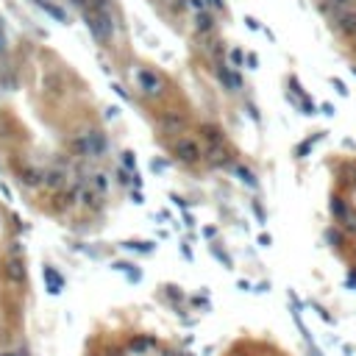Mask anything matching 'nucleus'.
Instances as JSON below:
<instances>
[{"instance_id":"nucleus-1","label":"nucleus","mask_w":356,"mask_h":356,"mask_svg":"<svg viewBox=\"0 0 356 356\" xmlns=\"http://www.w3.org/2000/svg\"><path fill=\"white\" fill-rule=\"evenodd\" d=\"M84 20H86V28L92 31V36L98 42H109L114 34V20L109 14V8H98V6H86L84 8Z\"/></svg>"},{"instance_id":"nucleus-2","label":"nucleus","mask_w":356,"mask_h":356,"mask_svg":"<svg viewBox=\"0 0 356 356\" xmlns=\"http://www.w3.org/2000/svg\"><path fill=\"white\" fill-rule=\"evenodd\" d=\"M173 153L181 161H198L201 159V145H198L192 137H178L173 142Z\"/></svg>"},{"instance_id":"nucleus-3","label":"nucleus","mask_w":356,"mask_h":356,"mask_svg":"<svg viewBox=\"0 0 356 356\" xmlns=\"http://www.w3.org/2000/svg\"><path fill=\"white\" fill-rule=\"evenodd\" d=\"M137 81H140V89L145 92V95H159L161 86H164L161 75H156V70H147V67H140V70H137Z\"/></svg>"},{"instance_id":"nucleus-4","label":"nucleus","mask_w":356,"mask_h":356,"mask_svg":"<svg viewBox=\"0 0 356 356\" xmlns=\"http://www.w3.org/2000/svg\"><path fill=\"white\" fill-rule=\"evenodd\" d=\"M331 214H334L337 223H342L348 231L356 228V214L351 212V206L342 201V198H334V201H331Z\"/></svg>"},{"instance_id":"nucleus-5","label":"nucleus","mask_w":356,"mask_h":356,"mask_svg":"<svg viewBox=\"0 0 356 356\" xmlns=\"http://www.w3.org/2000/svg\"><path fill=\"white\" fill-rule=\"evenodd\" d=\"M75 147L78 150H84V153H89V156H98V153H103L106 140H103V134L92 131V134H84V137L75 142Z\"/></svg>"},{"instance_id":"nucleus-6","label":"nucleus","mask_w":356,"mask_h":356,"mask_svg":"<svg viewBox=\"0 0 356 356\" xmlns=\"http://www.w3.org/2000/svg\"><path fill=\"white\" fill-rule=\"evenodd\" d=\"M334 25L342 34H356V8H337L334 11Z\"/></svg>"},{"instance_id":"nucleus-7","label":"nucleus","mask_w":356,"mask_h":356,"mask_svg":"<svg viewBox=\"0 0 356 356\" xmlns=\"http://www.w3.org/2000/svg\"><path fill=\"white\" fill-rule=\"evenodd\" d=\"M217 78H220V81H223V84L228 86V89H239V86H242L239 75H237L234 70H231V67H228L225 62H220V64H217Z\"/></svg>"},{"instance_id":"nucleus-8","label":"nucleus","mask_w":356,"mask_h":356,"mask_svg":"<svg viewBox=\"0 0 356 356\" xmlns=\"http://www.w3.org/2000/svg\"><path fill=\"white\" fill-rule=\"evenodd\" d=\"M203 140H206L209 150H212V147H223V134L217 131L214 126H206V128H203Z\"/></svg>"},{"instance_id":"nucleus-9","label":"nucleus","mask_w":356,"mask_h":356,"mask_svg":"<svg viewBox=\"0 0 356 356\" xmlns=\"http://www.w3.org/2000/svg\"><path fill=\"white\" fill-rule=\"evenodd\" d=\"M195 25H198V31H203V34H209V31L214 28V22H212V17L206 14V11H198L195 14Z\"/></svg>"},{"instance_id":"nucleus-10","label":"nucleus","mask_w":356,"mask_h":356,"mask_svg":"<svg viewBox=\"0 0 356 356\" xmlns=\"http://www.w3.org/2000/svg\"><path fill=\"white\" fill-rule=\"evenodd\" d=\"M161 123H164V126L167 128H173V126H178V114H167V117L161 120Z\"/></svg>"},{"instance_id":"nucleus-11","label":"nucleus","mask_w":356,"mask_h":356,"mask_svg":"<svg viewBox=\"0 0 356 356\" xmlns=\"http://www.w3.org/2000/svg\"><path fill=\"white\" fill-rule=\"evenodd\" d=\"M331 8H351V0H331Z\"/></svg>"},{"instance_id":"nucleus-12","label":"nucleus","mask_w":356,"mask_h":356,"mask_svg":"<svg viewBox=\"0 0 356 356\" xmlns=\"http://www.w3.org/2000/svg\"><path fill=\"white\" fill-rule=\"evenodd\" d=\"M92 184H95V189H100V192H103V189H106V181H103V175H95V181H92Z\"/></svg>"},{"instance_id":"nucleus-13","label":"nucleus","mask_w":356,"mask_h":356,"mask_svg":"<svg viewBox=\"0 0 356 356\" xmlns=\"http://www.w3.org/2000/svg\"><path fill=\"white\" fill-rule=\"evenodd\" d=\"M192 8L195 11H206V0H192Z\"/></svg>"},{"instance_id":"nucleus-14","label":"nucleus","mask_w":356,"mask_h":356,"mask_svg":"<svg viewBox=\"0 0 356 356\" xmlns=\"http://www.w3.org/2000/svg\"><path fill=\"white\" fill-rule=\"evenodd\" d=\"M6 50V36H3V31H0V53Z\"/></svg>"}]
</instances>
